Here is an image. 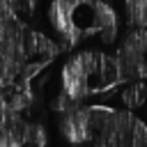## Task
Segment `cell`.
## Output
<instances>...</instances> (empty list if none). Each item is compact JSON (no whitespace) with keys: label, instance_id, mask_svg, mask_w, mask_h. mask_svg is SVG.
<instances>
[{"label":"cell","instance_id":"2","mask_svg":"<svg viewBox=\"0 0 147 147\" xmlns=\"http://www.w3.org/2000/svg\"><path fill=\"white\" fill-rule=\"evenodd\" d=\"M145 101H147V83L145 80H133V83L124 85V90H122V103H124L126 110L140 108Z\"/></svg>","mask_w":147,"mask_h":147},{"label":"cell","instance_id":"1","mask_svg":"<svg viewBox=\"0 0 147 147\" xmlns=\"http://www.w3.org/2000/svg\"><path fill=\"white\" fill-rule=\"evenodd\" d=\"M62 90L76 101H85L92 94L108 92L122 85L115 55H106L99 51H80L74 53L62 67Z\"/></svg>","mask_w":147,"mask_h":147},{"label":"cell","instance_id":"3","mask_svg":"<svg viewBox=\"0 0 147 147\" xmlns=\"http://www.w3.org/2000/svg\"><path fill=\"white\" fill-rule=\"evenodd\" d=\"M126 18L136 28H147V0H124Z\"/></svg>","mask_w":147,"mask_h":147}]
</instances>
